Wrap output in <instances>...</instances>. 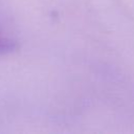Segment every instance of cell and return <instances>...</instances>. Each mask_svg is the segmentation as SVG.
<instances>
[{"mask_svg":"<svg viewBox=\"0 0 134 134\" xmlns=\"http://www.w3.org/2000/svg\"><path fill=\"white\" fill-rule=\"evenodd\" d=\"M14 48H15V44L13 41L0 36V54L12 51Z\"/></svg>","mask_w":134,"mask_h":134,"instance_id":"cell-1","label":"cell"}]
</instances>
